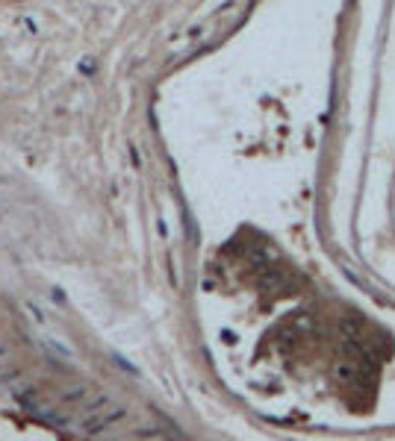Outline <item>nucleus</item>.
I'll list each match as a JSON object with an SVG mask.
<instances>
[{"label":"nucleus","mask_w":395,"mask_h":441,"mask_svg":"<svg viewBox=\"0 0 395 441\" xmlns=\"http://www.w3.org/2000/svg\"><path fill=\"white\" fill-rule=\"evenodd\" d=\"M3 365H6V350L0 347V371H3Z\"/></svg>","instance_id":"obj_1"}]
</instances>
